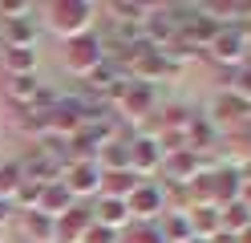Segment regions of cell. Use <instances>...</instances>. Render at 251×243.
I'll return each mask as SVG.
<instances>
[{"mask_svg":"<svg viewBox=\"0 0 251 243\" xmlns=\"http://www.w3.org/2000/svg\"><path fill=\"white\" fill-rule=\"evenodd\" d=\"M98 4L93 0H53L49 8H45V25H49L53 37L61 41H77V37H89L93 25H98Z\"/></svg>","mask_w":251,"mask_h":243,"instance_id":"cell-1","label":"cell"},{"mask_svg":"<svg viewBox=\"0 0 251 243\" xmlns=\"http://www.w3.org/2000/svg\"><path fill=\"white\" fill-rule=\"evenodd\" d=\"M207 57L219 65V69H239V65L251 61V37L243 25H223L215 32V41L207 45Z\"/></svg>","mask_w":251,"mask_h":243,"instance_id":"cell-2","label":"cell"},{"mask_svg":"<svg viewBox=\"0 0 251 243\" xmlns=\"http://www.w3.org/2000/svg\"><path fill=\"white\" fill-rule=\"evenodd\" d=\"M154 106H158V89L138 85V81L126 77L122 93L114 97V118H118L122 126H130V122H146L150 113H154Z\"/></svg>","mask_w":251,"mask_h":243,"instance_id":"cell-3","label":"cell"},{"mask_svg":"<svg viewBox=\"0 0 251 243\" xmlns=\"http://www.w3.org/2000/svg\"><path fill=\"white\" fill-rule=\"evenodd\" d=\"M109 57H105V37H98V32H89V37H77L65 45V69L77 77V81H85L93 69H101Z\"/></svg>","mask_w":251,"mask_h":243,"instance_id":"cell-4","label":"cell"},{"mask_svg":"<svg viewBox=\"0 0 251 243\" xmlns=\"http://www.w3.org/2000/svg\"><path fill=\"white\" fill-rule=\"evenodd\" d=\"M126 207H130L134 227H154L166 215V190L158 183H138V190L126 199Z\"/></svg>","mask_w":251,"mask_h":243,"instance_id":"cell-5","label":"cell"},{"mask_svg":"<svg viewBox=\"0 0 251 243\" xmlns=\"http://www.w3.org/2000/svg\"><path fill=\"white\" fill-rule=\"evenodd\" d=\"M207 122L219 130V134H223V130H231V134H235V130H243V126H251V106L247 102H239V97H235V93H219L215 97V106H211V113H207Z\"/></svg>","mask_w":251,"mask_h":243,"instance_id":"cell-6","label":"cell"},{"mask_svg":"<svg viewBox=\"0 0 251 243\" xmlns=\"http://www.w3.org/2000/svg\"><path fill=\"white\" fill-rule=\"evenodd\" d=\"M202 162H207V158H199V154H191V150L166 154V158H162V170H158V174H166V190H186L202 170H207Z\"/></svg>","mask_w":251,"mask_h":243,"instance_id":"cell-7","label":"cell"},{"mask_svg":"<svg viewBox=\"0 0 251 243\" xmlns=\"http://www.w3.org/2000/svg\"><path fill=\"white\" fill-rule=\"evenodd\" d=\"M162 170V150L150 134H134L130 138V174L138 183H150L154 174Z\"/></svg>","mask_w":251,"mask_h":243,"instance_id":"cell-8","label":"cell"},{"mask_svg":"<svg viewBox=\"0 0 251 243\" xmlns=\"http://www.w3.org/2000/svg\"><path fill=\"white\" fill-rule=\"evenodd\" d=\"M61 183L69 187L73 199H98L101 183H105V170L98 166V162H69V170H65Z\"/></svg>","mask_w":251,"mask_h":243,"instance_id":"cell-9","label":"cell"},{"mask_svg":"<svg viewBox=\"0 0 251 243\" xmlns=\"http://www.w3.org/2000/svg\"><path fill=\"white\" fill-rule=\"evenodd\" d=\"M142 37H146L150 49H170L178 41V16L170 12V4H154V12L142 25Z\"/></svg>","mask_w":251,"mask_h":243,"instance_id":"cell-10","label":"cell"},{"mask_svg":"<svg viewBox=\"0 0 251 243\" xmlns=\"http://www.w3.org/2000/svg\"><path fill=\"white\" fill-rule=\"evenodd\" d=\"M243 170L239 166H215L211 170V199H215V207L223 211V207H231V203H239V194H243Z\"/></svg>","mask_w":251,"mask_h":243,"instance_id":"cell-11","label":"cell"},{"mask_svg":"<svg viewBox=\"0 0 251 243\" xmlns=\"http://www.w3.org/2000/svg\"><path fill=\"white\" fill-rule=\"evenodd\" d=\"M89 215H93V223H98V227H109V231H118V235L126 231V227H134L126 199H109V194H98V199H93Z\"/></svg>","mask_w":251,"mask_h":243,"instance_id":"cell-12","label":"cell"},{"mask_svg":"<svg viewBox=\"0 0 251 243\" xmlns=\"http://www.w3.org/2000/svg\"><path fill=\"white\" fill-rule=\"evenodd\" d=\"M215 32H219V25L207 21L202 12H195L191 21H182V25H178V41H175V45L191 49V53H207V45L215 41Z\"/></svg>","mask_w":251,"mask_h":243,"instance_id":"cell-13","label":"cell"},{"mask_svg":"<svg viewBox=\"0 0 251 243\" xmlns=\"http://www.w3.org/2000/svg\"><path fill=\"white\" fill-rule=\"evenodd\" d=\"M41 89H45V85H41L37 77H8V81H4V102L17 109V113H25V109L37 106Z\"/></svg>","mask_w":251,"mask_h":243,"instance_id":"cell-14","label":"cell"},{"mask_svg":"<svg viewBox=\"0 0 251 243\" xmlns=\"http://www.w3.org/2000/svg\"><path fill=\"white\" fill-rule=\"evenodd\" d=\"M89 227H93L89 207H81V203H77L73 211H65V215L57 219V243H81Z\"/></svg>","mask_w":251,"mask_h":243,"instance_id":"cell-15","label":"cell"},{"mask_svg":"<svg viewBox=\"0 0 251 243\" xmlns=\"http://www.w3.org/2000/svg\"><path fill=\"white\" fill-rule=\"evenodd\" d=\"M215 142H219V130L207 122V113H195L191 126H186V150L199 154V158H207L215 150Z\"/></svg>","mask_w":251,"mask_h":243,"instance_id":"cell-16","label":"cell"},{"mask_svg":"<svg viewBox=\"0 0 251 243\" xmlns=\"http://www.w3.org/2000/svg\"><path fill=\"white\" fill-rule=\"evenodd\" d=\"M105 12H109V21H114V25H134V28H142L146 16L154 12V4H146V0H109Z\"/></svg>","mask_w":251,"mask_h":243,"instance_id":"cell-17","label":"cell"},{"mask_svg":"<svg viewBox=\"0 0 251 243\" xmlns=\"http://www.w3.org/2000/svg\"><path fill=\"white\" fill-rule=\"evenodd\" d=\"M17 130H21V134L28 138V142H49V130H53V109H25L21 113V118H17Z\"/></svg>","mask_w":251,"mask_h":243,"instance_id":"cell-18","label":"cell"},{"mask_svg":"<svg viewBox=\"0 0 251 243\" xmlns=\"http://www.w3.org/2000/svg\"><path fill=\"white\" fill-rule=\"evenodd\" d=\"M0 37H4V49H37V41H41L37 16H28V21H12V25H0Z\"/></svg>","mask_w":251,"mask_h":243,"instance_id":"cell-19","label":"cell"},{"mask_svg":"<svg viewBox=\"0 0 251 243\" xmlns=\"http://www.w3.org/2000/svg\"><path fill=\"white\" fill-rule=\"evenodd\" d=\"M73 207H77V199L69 194L65 183H49V187L41 190V203H37V211H41V215H49V219H61V215L73 211Z\"/></svg>","mask_w":251,"mask_h":243,"instance_id":"cell-20","label":"cell"},{"mask_svg":"<svg viewBox=\"0 0 251 243\" xmlns=\"http://www.w3.org/2000/svg\"><path fill=\"white\" fill-rule=\"evenodd\" d=\"M21 235L28 243H57V219L41 215V211H28V215H21Z\"/></svg>","mask_w":251,"mask_h":243,"instance_id":"cell-21","label":"cell"},{"mask_svg":"<svg viewBox=\"0 0 251 243\" xmlns=\"http://www.w3.org/2000/svg\"><path fill=\"white\" fill-rule=\"evenodd\" d=\"M8 77H37V65H41V53L37 49H4V57H0Z\"/></svg>","mask_w":251,"mask_h":243,"instance_id":"cell-22","label":"cell"},{"mask_svg":"<svg viewBox=\"0 0 251 243\" xmlns=\"http://www.w3.org/2000/svg\"><path fill=\"white\" fill-rule=\"evenodd\" d=\"M158 227V235H162V243H191L195 239V231H191V219L182 215V211H166V215L154 223Z\"/></svg>","mask_w":251,"mask_h":243,"instance_id":"cell-23","label":"cell"},{"mask_svg":"<svg viewBox=\"0 0 251 243\" xmlns=\"http://www.w3.org/2000/svg\"><path fill=\"white\" fill-rule=\"evenodd\" d=\"M186 219H191L195 239H215L219 231H223V227H219V207H191Z\"/></svg>","mask_w":251,"mask_h":243,"instance_id":"cell-24","label":"cell"},{"mask_svg":"<svg viewBox=\"0 0 251 243\" xmlns=\"http://www.w3.org/2000/svg\"><path fill=\"white\" fill-rule=\"evenodd\" d=\"M98 166H101L105 174L130 170V138H122V142H109V146H101V154H98Z\"/></svg>","mask_w":251,"mask_h":243,"instance_id":"cell-25","label":"cell"},{"mask_svg":"<svg viewBox=\"0 0 251 243\" xmlns=\"http://www.w3.org/2000/svg\"><path fill=\"white\" fill-rule=\"evenodd\" d=\"M219 227H223L227 235L239 239V235H247V231H251V211H247L243 203H231V207L219 211Z\"/></svg>","mask_w":251,"mask_h":243,"instance_id":"cell-26","label":"cell"},{"mask_svg":"<svg viewBox=\"0 0 251 243\" xmlns=\"http://www.w3.org/2000/svg\"><path fill=\"white\" fill-rule=\"evenodd\" d=\"M223 81H227V93H235L239 102L251 106V61L239 65V69H223Z\"/></svg>","mask_w":251,"mask_h":243,"instance_id":"cell-27","label":"cell"},{"mask_svg":"<svg viewBox=\"0 0 251 243\" xmlns=\"http://www.w3.org/2000/svg\"><path fill=\"white\" fill-rule=\"evenodd\" d=\"M134 190H138V178H134L130 170L105 174V183H101V194H109V199H130Z\"/></svg>","mask_w":251,"mask_h":243,"instance_id":"cell-28","label":"cell"},{"mask_svg":"<svg viewBox=\"0 0 251 243\" xmlns=\"http://www.w3.org/2000/svg\"><path fill=\"white\" fill-rule=\"evenodd\" d=\"M25 183V170H21V162L17 158H8V162H0V199L12 203V194H17V187Z\"/></svg>","mask_w":251,"mask_h":243,"instance_id":"cell-29","label":"cell"},{"mask_svg":"<svg viewBox=\"0 0 251 243\" xmlns=\"http://www.w3.org/2000/svg\"><path fill=\"white\" fill-rule=\"evenodd\" d=\"M41 183H28V178H25V183L17 187V194H12V211H17V215H28V211H37V203H41Z\"/></svg>","mask_w":251,"mask_h":243,"instance_id":"cell-30","label":"cell"},{"mask_svg":"<svg viewBox=\"0 0 251 243\" xmlns=\"http://www.w3.org/2000/svg\"><path fill=\"white\" fill-rule=\"evenodd\" d=\"M37 16L33 0H0V25H12V21H28Z\"/></svg>","mask_w":251,"mask_h":243,"instance_id":"cell-31","label":"cell"},{"mask_svg":"<svg viewBox=\"0 0 251 243\" xmlns=\"http://www.w3.org/2000/svg\"><path fill=\"white\" fill-rule=\"evenodd\" d=\"M81 243H122V235H118V231H109V227H98V223H93L89 231H85Z\"/></svg>","mask_w":251,"mask_h":243,"instance_id":"cell-32","label":"cell"},{"mask_svg":"<svg viewBox=\"0 0 251 243\" xmlns=\"http://www.w3.org/2000/svg\"><path fill=\"white\" fill-rule=\"evenodd\" d=\"M122 243H162V235H158V227H134V235Z\"/></svg>","mask_w":251,"mask_h":243,"instance_id":"cell-33","label":"cell"},{"mask_svg":"<svg viewBox=\"0 0 251 243\" xmlns=\"http://www.w3.org/2000/svg\"><path fill=\"white\" fill-rule=\"evenodd\" d=\"M12 215H17V211H12V203H4V199H0V227H4V231H8Z\"/></svg>","mask_w":251,"mask_h":243,"instance_id":"cell-34","label":"cell"},{"mask_svg":"<svg viewBox=\"0 0 251 243\" xmlns=\"http://www.w3.org/2000/svg\"><path fill=\"white\" fill-rule=\"evenodd\" d=\"M239 203L251 211V178H247V183H243V194H239Z\"/></svg>","mask_w":251,"mask_h":243,"instance_id":"cell-35","label":"cell"},{"mask_svg":"<svg viewBox=\"0 0 251 243\" xmlns=\"http://www.w3.org/2000/svg\"><path fill=\"white\" fill-rule=\"evenodd\" d=\"M207 243H239V239H235V235H227V231H219L215 239H207Z\"/></svg>","mask_w":251,"mask_h":243,"instance_id":"cell-36","label":"cell"},{"mask_svg":"<svg viewBox=\"0 0 251 243\" xmlns=\"http://www.w3.org/2000/svg\"><path fill=\"white\" fill-rule=\"evenodd\" d=\"M0 243H8V231H4V227H0Z\"/></svg>","mask_w":251,"mask_h":243,"instance_id":"cell-37","label":"cell"},{"mask_svg":"<svg viewBox=\"0 0 251 243\" xmlns=\"http://www.w3.org/2000/svg\"><path fill=\"white\" fill-rule=\"evenodd\" d=\"M239 243H251V231H247V235H239Z\"/></svg>","mask_w":251,"mask_h":243,"instance_id":"cell-38","label":"cell"},{"mask_svg":"<svg viewBox=\"0 0 251 243\" xmlns=\"http://www.w3.org/2000/svg\"><path fill=\"white\" fill-rule=\"evenodd\" d=\"M0 57H4V37H0Z\"/></svg>","mask_w":251,"mask_h":243,"instance_id":"cell-39","label":"cell"},{"mask_svg":"<svg viewBox=\"0 0 251 243\" xmlns=\"http://www.w3.org/2000/svg\"><path fill=\"white\" fill-rule=\"evenodd\" d=\"M191 243H207V239H191Z\"/></svg>","mask_w":251,"mask_h":243,"instance_id":"cell-40","label":"cell"}]
</instances>
